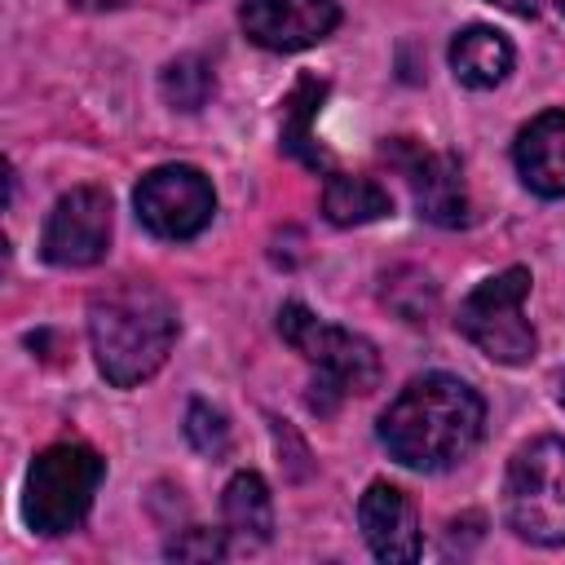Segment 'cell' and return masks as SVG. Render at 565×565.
<instances>
[{
	"instance_id": "obj_1",
	"label": "cell",
	"mask_w": 565,
	"mask_h": 565,
	"mask_svg": "<svg viewBox=\"0 0 565 565\" xmlns=\"http://www.w3.org/2000/svg\"><path fill=\"white\" fill-rule=\"evenodd\" d=\"M481 424L486 402L477 388L455 375H419L380 415V441L397 463L415 472H441L472 455Z\"/></svg>"
},
{
	"instance_id": "obj_2",
	"label": "cell",
	"mask_w": 565,
	"mask_h": 565,
	"mask_svg": "<svg viewBox=\"0 0 565 565\" xmlns=\"http://www.w3.org/2000/svg\"><path fill=\"white\" fill-rule=\"evenodd\" d=\"M88 340L97 371L115 388H132L168 362V349L177 340V309L154 282L124 278L93 296Z\"/></svg>"
},
{
	"instance_id": "obj_3",
	"label": "cell",
	"mask_w": 565,
	"mask_h": 565,
	"mask_svg": "<svg viewBox=\"0 0 565 565\" xmlns=\"http://www.w3.org/2000/svg\"><path fill=\"white\" fill-rule=\"evenodd\" d=\"M278 335L318 371L313 375V393H309V406L318 415H331L340 397L371 393L380 384V353H375V344L353 335L349 327H331V322L313 318L296 300L278 309Z\"/></svg>"
},
{
	"instance_id": "obj_4",
	"label": "cell",
	"mask_w": 565,
	"mask_h": 565,
	"mask_svg": "<svg viewBox=\"0 0 565 565\" xmlns=\"http://www.w3.org/2000/svg\"><path fill=\"white\" fill-rule=\"evenodd\" d=\"M106 477V463L84 441H57L35 455L22 490V516L35 534H71L93 508V494Z\"/></svg>"
},
{
	"instance_id": "obj_5",
	"label": "cell",
	"mask_w": 565,
	"mask_h": 565,
	"mask_svg": "<svg viewBox=\"0 0 565 565\" xmlns=\"http://www.w3.org/2000/svg\"><path fill=\"white\" fill-rule=\"evenodd\" d=\"M503 512L521 539L543 547L565 543V437H534L512 455Z\"/></svg>"
},
{
	"instance_id": "obj_6",
	"label": "cell",
	"mask_w": 565,
	"mask_h": 565,
	"mask_svg": "<svg viewBox=\"0 0 565 565\" xmlns=\"http://www.w3.org/2000/svg\"><path fill=\"white\" fill-rule=\"evenodd\" d=\"M525 296H530V269H521V265L486 278L459 305V318H455L459 335L472 340L490 362H503V366L530 362L539 340L525 318Z\"/></svg>"
},
{
	"instance_id": "obj_7",
	"label": "cell",
	"mask_w": 565,
	"mask_h": 565,
	"mask_svg": "<svg viewBox=\"0 0 565 565\" xmlns=\"http://www.w3.org/2000/svg\"><path fill=\"white\" fill-rule=\"evenodd\" d=\"M137 221L154 234V238H168V243H181V238H194L212 212H216V194H212V181L190 168V163H163V168H150L141 181H137Z\"/></svg>"
},
{
	"instance_id": "obj_8",
	"label": "cell",
	"mask_w": 565,
	"mask_h": 565,
	"mask_svg": "<svg viewBox=\"0 0 565 565\" xmlns=\"http://www.w3.org/2000/svg\"><path fill=\"white\" fill-rule=\"evenodd\" d=\"M106 243H110V194L97 185H75L53 203L40 234V256L62 269H84L106 256Z\"/></svg>"
},
{
	"instance_id": "obj_9",
	"label": "cell",
	"mask_w": 565,
	"mask_h": 565,
	"mask_svg": "<svg viewBox=\"0 0 565 565\" xmlns=\"http://www.w3.org/2000/svg\"><path fill=\"white\" fill-rule=\"evenodd\" d=\"M384 159H393V163L402 168V177H406V185H411L415 207H419L424 221L446 225V230H455V225L468 221L463 172H459V163H455L450 154L424 150V146L406 141V137H397V141L384 146Z\"/></svg>"
},
{
	"instance_id": "obj_10",
	"label": "cell",
	"mask_w": 565,
	"mask_h": 565,
	"mask_svg": "<svg viewBox=\"0 0 565 565\" xmlns=\"http://www.w3.org/2000/svg\"><path fill=\"white\" fill-rule=\"evenodd\" d=\"M238 22L252 44L269 53H296L327 40L340 22V9L335 0H247Z\"/></svg>"
},
{
	"instance_id": "obj_11",
	"label": "cell",
	"mask_w": 565,
	"mask_h": 565,
	"mask_svg": "<svg viewBox=\"0 0 565 565\" xmlns=\"http://www.w3.org/2000/svg\"><path fill=\"white\" fill-rule=\"evenodd\" d=\"M358 521H362V539L380 561H415L419 556V516L415 503L388 486V481H371L366 494L358 499Z\"/></svg>"
},
{
	"instance_id": "obj_12",
	"label": "cell",
	"mask_w": 565,
	"mask_h": 565,
	"mask_svg": "<svg viewBox=\"0 0 565 565\" xmlns=\"http://www.w3.org/2000/svg\"><path fill=\"white\" fill-rule=\"evenodd\" d=\"M521 181L543 199H565V110H547L516 132L512 146Z\"/></svg>"
},
{
	"instance_id": "obj_13",
	"label": "cell",
	"mask_w": 565,
	"mask_h": 565,
	"mask_svg": "<svg viewBox=\"0 0 565 565\" xmlns=\"http://www.w3.org/2000/svg\"><path fill=\"white\" fill-rule=\"evenodd\" d=\"M450 71L468 88H494L512 71V44L494 26L472 22L450 40Z\"/></svg>"
},
{
	"instance_id": "obj_14",
	"label": "cell",
	"mask_w": 565,
	"mask_h": 565,
	"mask_svg": "<svg viewBox=\"0 0 565 565\" xmlns=\"http://www.w3.org/2000/svg\"><path fill=\"white\" fill-rule=\"evenodd\" d=\"M388 212H393V199L371 177L331 172L327 185H322V216L331 225H366V221H380Z\"/></svg>"
},
{
	"instance_id": "obj_15",
	"label": "cell",
	"mask_w": 565,
	"mask_h": 565,
	"mask_svg": "<svg viewBox=\"0 0 565 565\" xmlns=\"http://www.w3.org/2000/svg\"><path fill=\"white\" fill-rule=\"evenodd\" d=\"M221 512H225L230 534L243 539V543H265L269 530H274V499H269V486L256 472L230 477L225 499H221Z\"/></svg>"
},
{
	"instance_id": "obj_16",
	"label": "cell",
	"mask_w": 565,
	"mask_h": 565,
	"mask_svg": "<svg viewBox=\"0 0 565 565\" xmlns=\"http://www.w3.org/2000/svg\"><path fill=\"white\" fill-rule=\"evenodd\" d=\"M322 93H327L322 79H300V84L291 88L287 106H282V150L300 154L309 168H322V163H327V154H322V150L313 146V137H309V119H313V106H318Z\"/></svg>"
},
{
	"instance_id": "obj_17",
	"label": "cell",
	"mask_w": 565,
	"mask_h": 565,
	"mask_svg": "<svg viewBox=\"0 0 565 565\" xmlns=\"http://www.w3.org/2000/svg\"><path fill=\"white\" fill-rule=\"evenodd\" d=\"M212 88H216V75H212V66H207L199 53L172 57V62L163 66V75H159V93H163V102L177 106V110H199V106L212 97Z\"/></svg>"
},
{
	"instance_id": "obj_18",
	"label": "cell",
	"mask_w": 565,
	"mask_h": 565,
	"mask_svg": "<svg viewBox=\"0 0 565 565\" xmlns=\"http://www.w3.org/2000/svg\"><path fill=\"white\" fill-rule=\"evenodd\" d=\"M384 305L393 313H402L406 322H428V313L437 305V287L419 269H393V274H384Z\"/></svg>"
},
{
	"instance_id": "obj_19",
	"label": "cell",
	"mask_w": 565,
	"mask_h": 565,
	"mask_svg": "<svg viewBox=\"0 0 565 565\" xmlns=\"http://www.w3.org/2000/svg\"><path fill=\"white\" fill-rule=\"evenodd\" d=\"M185 437H190V446L199 455H212V459L230 450V424L207 402H190V411H185Z\"/></svg>"
},
{
	"instance_id": "obj_20",
	"label": "cell",
	"mask_w": 565,
	"mask_h": 565,
	"mask_svg": "<svg viewBox=\"0 0 565 565\" xmlns=\"http://www.w3.org/2000/svg\"><path fill=\"white\" fill-rule=\"evenodd\" d=\"M168 556H172V561H216V556H225V539L194 525V530H181V534L168 543Z\"/></svg>"
},
{
	"instance_id": "obj_21",
	"label": "cell",
	"mask_w": 565,
	"mask_h": 565,
	"mask_svg": "<svg viewBox=\"0 0 565 565\" xmlns=\"http://www.w3.org/2000/svg\"><path fill=\"white\" fill-rule=\"evenodd\" d=\"M494 9H503V13H516V18H534L539 13V0H490Z\"/></svg>"
},
{
	"instance_id": "obj_22",
	"label": "cell",
	"mask_w": 565,
	"mask_h": 565,
	"mask_svg": "<svg viewBox=\"0 0 565 565\" xmlns=\"http://www.w3.org/2000/svg\"><path fill=\"white\" fill-rule=\"evenodd\" d=\"M124 0H71V9L79 13H106V9H119Z\"/></svg>"
},
{
	"instance_id": "obj_23",
	"label": "cell",
	"mask_w": 565,
	"mask_h": 565,
	"mask_svg": "<svg viewBox=\"0 0 565 565\" xmlns=\"http://www.w3.org/2000/svg\"><path fill=\"white\" fill-rule=\"evenodd\" d=\"M556 388H561V406H565V371H561V380H556Z\"/></svg>"
},
{
	"instance_id": "obj_24",
	"label": "cell",
	"mask_w": 565,
	"mask_h": 565,
	"mask_svg": "<svg viewBox=\"0 0 565 565\" xmlns=\"http://www.w3.org/2000/svg\"><path fill=\"white\" fill-rule=\"evenodd\" d=\"M556 9H561V13H565V0H556Z\"/></svg>"
}]
</instances>
